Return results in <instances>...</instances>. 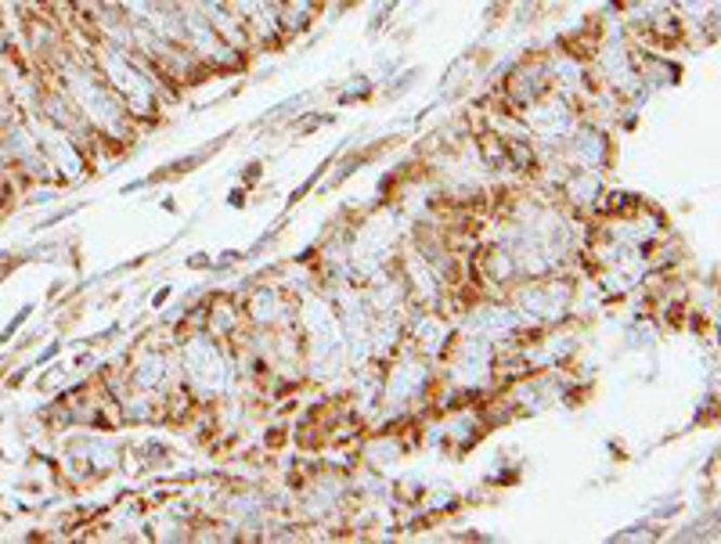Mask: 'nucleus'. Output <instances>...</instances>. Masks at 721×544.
Here are the masks:
<instances>
[{
	"label": "nucleus",
	"instance_id": "nucleus-2",
	"mask_svg": "<svg viewBox=\"0 0 721 544\" xmlns=\"http://www.w3.org/2000/svg\"><path fill=\"white\" fill-rule=\"evenodd\" d=\"M563 163L570 166V170H595V173H606L609 170V159H614V141H609V130L592 124V119L581 116V124L570 130V138L563 141Z\"/></svg>",
	"mask_w": 721,
	"mask_h": 544
},
{
	"label": "nucleus",
	"instance_id": "nucleus-3",
	"mask_svg": "<svg viewBox=\"0 0 721 544\" xmlns=\"http://www.w3.org/2000/svg\"><path fill=\"white\" fill-rule=\"evenodd\" d=\"M310 105V94H293V98H285L282 105H274V108H268V113L260 116V124H274V127H282V124H288V119H296L304 108Z\"/></svg>",
	"mask_w": 721,
	"mask_h": 544
},
{
	"label": "nucleus",
	"instance_id": "nucleus-5",
	"mask_svg": "<svg viewBox=\"0 0 721 544\" xmlns=\"http://www.w3.org/2000/svg\"><path fill=\"white\" fill-rule=\"evenodd\" d=\"M375 94V80L372 76H353L347 87H339L336 91V105H358V102H369Z\"/></svg>",
	"mask_w": 721,
	"mask_h": 544
},
{
	"label": "nucleus",
	"instance_id": "nucleus-1",
	"mask_svg": "<svg viewBox=\"0 0 721 544\" xmlns=\"http://www.w3.org/2000/svg\"><path fill=\"white\" fill-rule=\"evenodd\" d=\"M91 54H94L98 73L105 76V83L119 94V102L127 105V113L134 116L141 127L155 124L163 108L181 98L163 80L159 69L134 48H116V43L94 37Z\"/></svg>",
	"mask_w": 721,
	"mask_h": 544
},
{
	"label": "nucleus",
	"instance_id": "nucleus-12",
	"mask_svg": "<svg viewBox=\"0 0 721 544\" xmlns=\"http://www.w3.org/2000/svg\"><path fill=\"white\" fill-rule=\"evenodd\" d=\"M209 263H214V260H209L206 252H198V257H192V260H188V268H209Z\"/></svg>",
	"mask_w": 721,
	"mask_h": 544
},
{
	"label": "nucleus",
	"instance_id": "nucleus-10",
	"mask_svg": "<svg viewBox=\"0 0 721 544\" xmlns=\"http://www.w3.org/2000/svg\"><path fill=\"white\" fill-rule=\"evenodd\" d=\"M59 353H62V342L54 339L48 350H40V353H37V361H33V368H43V364H51L54 358H59Z\"/></svg>",
	"mask_w": 721,
	"mask_h": 544
},
{
	"label": "nucleus",
	"instance_id": "nucleus-13",
	"mask_svg": "<svg viewBox=\"0 0 721 544\" xmlns=\"http://www.w3.org/2000/svg\"><path fill=\"white\" fill-rule=\"evenodd\" d=\"M166 299H170V288H159V293H155V296H152V307H155V310H159V307L166 303Z\"/></svg>",
	"mask_w": 721,
	"mask_h": 544
},
{
	"label": "nucleus",
	"instance_id": "nucleus-4",
	"mask_svg": "<svg viewBox=\"0 0 721 544\" xmlns=\"http://www.w3.org/2000/svg\"><path fill=\"white\" fill-rule=\"evenodd\" d=\"M332 124H336V113H318V108H304V113H299L296 119H288V127H293L299 138L318 134V130H325Z\"/></svg>",
	"mask_w": 721,
	"mask_h": 544
},
{
	"label": "nucleus",
	"instance_id": "nucleus-7",
	"mask_svg": "<svg viewBox=\"0 0 721 544\" xmlns=\"http://www.w3.org/2000/svg\"><path fill=\"white\" fill-rule=\"evenodd\" d=\"M419 76H423V69H401V73H394L390 80H386V87H383V98H386V102H397V98H404V94L415 87Z\"/></svg>",
	"mask_w": 721,
	"mask_h": 544
},
{
	"label": "nucleus",
	"instance_id": "nucleus-6",
	"mask_svg": "<svg viewBox=\"0 0 721 544\" xmlns=\"http://www.w3.org/2000/svg\"><path fill=\"white\" fill-rule=\"evenodd\" d=\"M332 166H336V173L329 177L325 192H336V187H343V184L350 181L353 173H358V170H364V166H369V163H364V155H361V152H350V155H343V159H336V163H332Z\"/></svg>",
	"mask_w": 721,
	"mask_h": 544
},
{
	"label": "nucleus",
	"instance_id": "nucleus-9",
	"mask_svg": "<svg viewBox=\"0 0 721 544\" xmlns=\"http://www.w3.org/2000/svg\"><path fill=\"white\" fill-rule=\"evenodd\" d=\"M33 310H37V303H26V307H22L18 314L4 325V332H0V342H11V339H15L18 332H22V325H26V321L33 318Z\"/></svg>",
	"mask_w": 721,
	"mask_h": 544
},
{
	"label": "nucleus",
	"instance_id": "nucleus-11",
	"mask_svg": "<svg viewBox=\"0 0 721 544\" xmlns=\"http://www.w3.org/2000/svg\"><path fill=\"white\" fill-rule=\"evenodd\" d=\"M260 173H263V166H260V163H253L249 170H242V181H246V184H257V181H260Z\"/></svg>",
	"mask_w": 721,
	"mask_h": 544
},
{
	"label": "nucleus",
	"instance_id": "nucleus-8",
	"mask_svg": "<svg viewBox=\"0 0 721 544\" xmlns=\"http://www.w3.org/2000/svg\"><path fill=\"white\" fill-rule=\"evenodd\" d=\"M401 8V0H379V8L372 11V22H369V33L372 37H379V33L386 29V22L394 18V11Z\"/></svg>",
	"mask_w": 721,
	"mask_h": 544
}]
</instances>
